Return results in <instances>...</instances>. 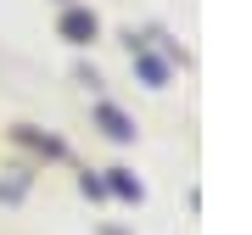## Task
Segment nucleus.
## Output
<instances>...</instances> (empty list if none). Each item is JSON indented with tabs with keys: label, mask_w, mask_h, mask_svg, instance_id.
Wrapping results in <instances>:
<instances>
[{
	"label": "nucleus",
	"mask_w": 252,
	"mask_h": 235,
	"mask_svg": "<svg viewBox=\"0 0 252 235\" xmlns=\"http://www.w3.org/2000/svg\"><path fill=\"white\" fill-rule=\"evenodd\" d=\"M56 34H62L67 45H90V39L101 34V17H95L90 6H73V0H67L62 17H56Z\"/></svg>",
	"instance_id": "obj_1"
},
{
	"label": "nucleus",
	"mask_w": 252,
	"mask_h": 235,
	"mask_svg": "<svg viewBox=\"0 0 252 235\" xmlns=\"http://www.w3.org/2000/svg\"><path fill=\"white\" fill-rule=\"evenodd\" d=\"M135 73L152 84V90H162V84H168V62H162V56H152V51H135Z\"/></svg>",
	"instance_id": "obj_2"
},
{
	"label": "nucleus",
	"mask_w": 252,
	"mask_h": 235,
	"mask_svg": "<svg viewBox=\"0 0 252 235\" xmlns=\"http://www.w3.org/2000/svg\"><path fill=\"white\" fill-rule=\"evenodd\" d=\"M95 123L107 129L112 140H129V135H135V123H129V118L118 112V107H107V101H101V107H95Z\"/></svg>",
	"instance_id": "obj_3"
},
{
	"label": "nucleus",
	"mask_w": 252,
	"mask_h": 235,
	"mask_svg": "<svg viewBox=\"0 0 252 235\" xmlns=\"http://www.w3.org/2000/svg\"><path fill=\"white\" fill-rule=\"evenodd\" d=\"M112 190H118V196H140V185H135V179H129V174H124V168H112Z\"/></svg>",
	"instance_id": "obj_4"
},
{
	"label": "nucleus",
	"mask_w": 252,
	"mask_h": 235,
	"mask_svg": "<svg viewBox=\"0 0 252 235\" xmlns=\"http://www.w3.org/2000/svg\"><path fill=\"white\" fill-rule=\"evenodd\" d=\"M56 6H67V0H56Z\"/></svg>",
	"instance_id": "obj_5"
}]
</instances>
